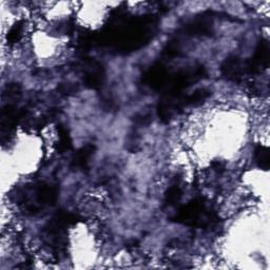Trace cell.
I'll use <instances>...</instances> for the list:
<instances>
[{"mask_svg": "<svg viewBox=\"0 0 270 270\" xmlns=\"http://www.w3.org/2000/svg\"><path fill=\"white\" fill-rule=\"evenodd\" d=\"M22 31H24V21H19L15 26H13L8 33V42L10 44L18 42L22 37Z\"/></svg>", "mask_w": 270, "mask_h": 270, "instance_id": "52a82bcc", "label": "cell"}, {"mask_svg": "<svg viewBox=\"0 0 270 270\" xmlns=\"http://www.w3.org/2000/svg\"><path fill=\"white\" fill-rule=\"evenodd\" d=\"M105 79L104 69L95 61H87V70L84 74V83L91 89H99Z\"/></svg>", "mask_w": 270, "mask_h": 270, "instance_id": "3957f363", "label": "cell"}, {"mask_svg": "<svg viewBox=\"0 0 270 270\" xmlns=\"http://www.w3.org/2000/svg\"><path fill=\"white\" fill-rule=\"evenodd\" d=\"M72 148V142L71 139L68 134V131L63 128H59V142H58V151L60 153H63L65 151H69Z\"/></svg>", "mask_w": 270, "mask_h": 270, "instance_id": "8992f818", "label": "cell"}, {"mask_svg": "<svg viewBox=\"0 0 270 270\" xmlns=\"http://www.w3.org/2000/svg\"><path fill=\"white\" fill-rule=\"evenodd\" d=\"M221 73L226 79L238 82L242 79L244 73H246L245 62H243L239 57L230 56L223 62Z\"/></svg>", "mask_w": 270, "mask_h": 270, "instance_id": "7a4b0ae2", "label": "cell"}, {"mask_svg": "<svg viewBox=\"0 0 270 270\" xmlns=\"http://www.w3.org/2000/svg\"><path fill=\"white\" fill-rule=\"evenodd\" d=\"M182 197V189L178 185H174L172 187L168 190L166 194V204L167 205H174L181 199Z\"/></svg>", "mask_w": 270, "mask_h": 270, "instance_id": "ba28073f", "label": "cell"}, {"mask_svg": "<svg viewBox=\"0 0 270 270\" xmlns=\"http://www.w3.org/2000/svg\"><path fill=\"white\" fill-rule=\"evenodd\" d=\"M269 64V43L267 40H262L252 58L245 62L246 72L250 74H259Z\"/></svg>", "mask_w": 270, "mask_h": 270, "instance_id": "6da1fadb", "label": "cell"}, {"mask_svg": "<svg viewBox=\"0 0 270 270\" xmlns=\"http://www.w3.org/2000/svg\"><path fill=\"white\" fill-rule=\"evenodd\" d=\"M94 151H95V146L93 145H87L82 147L73 159V166L80 169L87 168L89 160L94 153Z\"/></svg>", "mask_w": 270, "mask_h": 270, "instance_id": "277c9868", "label": "cell"}, {"mask_svg": "<svg viewBox=\"0 0 270 270\" xmlns=\"http://www.w3.org/2000/svg\"><path fill=\"white\" fill-rule=\"evenodd\" d=\"M255 159L259 168L268 170L269 168V149L263 145H258L255 149Z\"/></svg>", "mask_w": 270, "mask_h": 270, "instance_id": "5b68a950", "label": "cell"}]
</instances>
